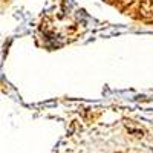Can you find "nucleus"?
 Wrapping results in <instances>:
<instances>
[{"label":"nucleus","instance_id":"f257e3e1","mask_svg":"<svg viewBox=\"0 0 153 153\" xmlns=\"http://www.w3.org/2000/svg\"><path fill=\"white\" fill-rule=\"evenodd\" d=\"M139 12L141 16L147 20L153 19V0H143L141 5H139Z\"/></svg>","mask_w":153,"mask_h":153},{"label":"nucleus","instance_id":"f03ea898","mask_svg":"<svg viewBox=\"0 0 153 153\" xmlns=\"http://www.w3.org/2000/svg\"><path fill=\"white\" fill-rule=\"evenodd\" d=\"M115 153H124V152H115Z\"/></svg>","mask_w":153,"mask_h":153}]
</instances>
